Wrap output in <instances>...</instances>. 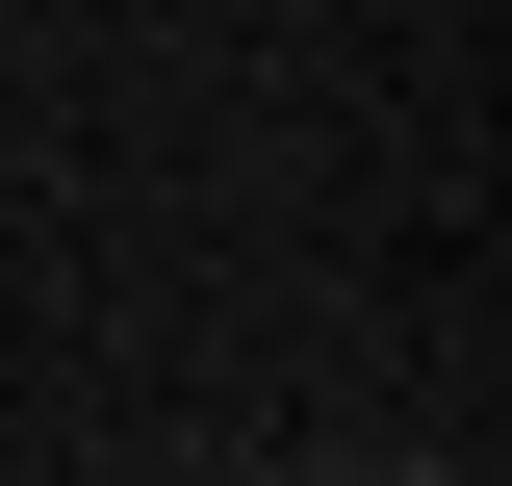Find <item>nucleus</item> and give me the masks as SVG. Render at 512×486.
<instances>
[{"instance_id":"obj_1","label":"nucleus","mask_w":512,"mask_h":486,"mask_svg":"<svg viewBox=\"0 0 512 486\" xmlns=\"http://www.w3.org/2000/svg\"><path fill=\"white\" fill-rule=\"evenodd\" d=\"M359 486H461V461H359Z\"/></svg>"}]
</instances>
